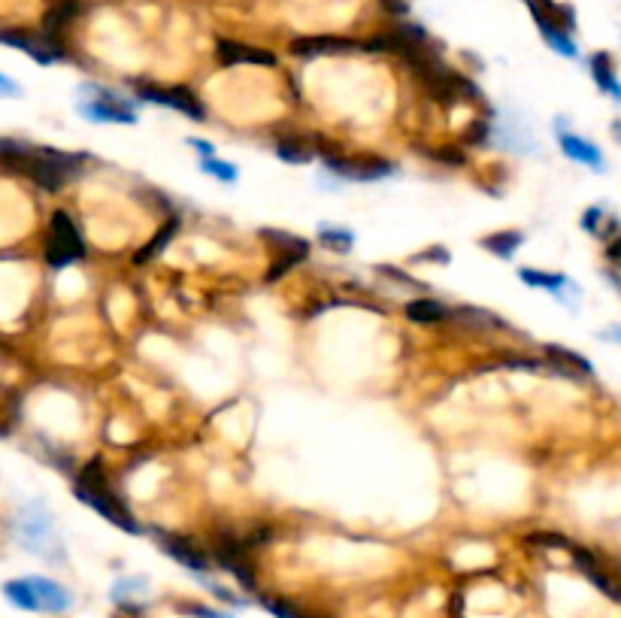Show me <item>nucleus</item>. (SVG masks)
<instances>
[{
  "label": "nucleus",
  "instance_id": "0eeeda50",
  "mask_svg": "<svg viewBox=\"0 0 621 618\" xmlns=\"http://www.w3.org/2000/svg\"><path fill=\"white\" fill-rule=\"evenodd\" d=\"M325 170L337 179V182H379V179H388L394 176V164L385 161V158H376V155H358V158H349V155H325Z\"/></svg>",
  "mask_w": 621,
  "mask_h": 618
},
{
  "label": "nucleus",
  "instance_id": "f3484780",
  "mask_svg": "<svg viewBox=\"0 0 621 618\" xmlns=\"http://www.w3.org/2000/svg\"><path fill=\"white\" fill-rule=\"evenodd\" d=\"M519 279L531 288H543L549 294H555L558 300L567 303V294H576L579 297V288L564 276V273H546V270H534V267H522L519 270Z\"/></svg>",
  "mask_w": 621,
  "mask_h": 618
},
{
  "label": "nucleus",
  "instance_id": "c756f323",
  "mask_svg": "<svg viewBox=\"0 0 621 618\" xmlns=\"http://www.w3.org/2000/svg\"><path fill=\"white\" fill-rule=\"evenodd\" d=\"M134 591H146V579H122V582H116V588H113V600L116 603H122L128 594H134Z\"/></svg>",
  "mask_w": 621,
  "mask_h": 618
},
{
  "label": "nucleus",
  "instance_id": "4468645a",
  "mask_svg": "<svg viewBox=\"0 0 621 618\" xmlns=\"http://www.w3.org/2000/svg\"><path fill=\"white\" fill-rule=\"evenodd\" d=\"M558 146H561V152H564L570 161L585 164V167H591V170H597V173H603V170H606V164H603V152H600L594 143L582 140L579 134L564 131V128H561V122H558Z\"/></svg>",
  "mask_w": 621,
  "mask_h": 618
},
{
  "label": "nucleus",
  "instance_id": "39448f33",
  "mask_svg": "<svg viewBox=\"0 0 621 618\" xmlns=\"http://www.w3.org/2000/svg\"><path fill=\"white\" fill-rule=\"evenodd\" d=\"M82 91H85V100H79L82 119L100 122V125H137L134 103L116 97L113 91L100 85H82Z\"/></svg>",
  "mask_w": 621,
  "mask_h": 618
},
{
  "label": "nucleus",
  "instance_id": "dca6fc26",
  "mask_svg": "<svg viewBox=\"0 0 621 618\" xmlns=\"http://www.w3.org/2000/svg\"><path fill=\"white\" fill-rule=\"evenodd\" d=\"M570 552H573V561H576V567L606 594V597H612L615 603H621V585L597 564V558L588 552V549H579V546H570Z\"/></svg>",
  "mask_w": 621,
  "mask_h": 618
},
{
  "label": "nucleus",
  "instance_id": "4c0bfd02",
  "mask_svg": "<svg viewBox=\"0 0 621 618\" xmlns=\"http://www.w3.org/2000/svg\"><path fill=\"white\" fill-rule=\"evenodd\" d=\"M603 337H606V340H615V343H621V325H612V328H609Z\"/></svg>",
  "mask_w": 621,
  "mask_h": 618
},
{
  "label": "nucleus",
  "instance_id": "f03ea898",
  "mask_svg": "<svg viewBox=\"0 0 621 618\" xmlns=\"http://www.w3.org/2000/svg\"><path fill=\"white\" fill-rule=\"evenodd\" d=\"M4 594L13 606H19L25 612H67L73 603L70 591L46 576L13 579L4 585Z\"/></svg>",
  "mask_w": 621,
  "mask_h": 618
},
{
  "label": "nucleus",
  "instance_id": "423d86ee",
  "mask_svg": "<svg viewBox=\"0 0 621 618\" xmlns=\"http://www.w3.org/2000/svg\"><path fill=\"white\" fill-rule=\"evenodd\" d=\"M134 94L152 107H167L176 110L179 116L191 119V122H203L206 110L203 103L197 100V94L185 85H155V82H134Z\"/></svg>",
  "mask_w": 621,
  "mask_h": 618
},
{
  "label": "nucleus",
  "instance_id": "cd10ccee",
  "mask_svg": "<svg viewBox=\"0 0 621 618\" xmlns=\"http://www.w3.org/2000/svg\"><path fill=\"white\" fill-rule=\"evenodd\" d=\"M264 606H267L276 618H313L309 612L297 609L294 603H288V600H276V597H267V600H264Z\"/></svg>",
  "mask_w": 621,
  "mask_h": 618
},
{
  "label": "nucleus",
  "instance_id": "b1692460",
  "mask_svg": "<svg viewBox=\"0 0 621 618\" xmlns=\"http://www.w3.org/2000/svg\"><path fill=\"white\" fill-rule=\"evenodd\" d=\"M452 322H464L470 328H503L506 325L503 319H497L494 313H488V309H482V306H455Z\"/></svg>",
  "mask_w": 621,
  "mask_h": 618
},
{
  "label": "nucleus",
  "instance_id": "4be33fe9",
  "mask_svg": "<svg viewBox=\"0 0 621 618\" xmlns=\"http://www.w3.org/2000/svg\"><path fill=\"white\" fill-rule=\"evenodd\" d=\"M522 243H525V234L522 231H500V234H488V237H482V249L485 252H491L494 258H503V261H509L515 252L522 249Z\"/></svg>",
  "mask_w": 621,
  "mask_h": 618
},
{
  "label": "nucleus",
  "instance_id": "1a4fd4ad",
  "mask_svg": "<svg viewBox=\"0 0 621 618\" xmlns=\"http://www.w3.org/2000/svg\"><path fill=\"white\" fill-rule=\"evenodd\" d=\"M252 549H246V543L240 540V534L234 531H219L213 537V558L222 570H228L240 585L255 588V564H252Z\"/></svg>",
  "mask_w": 621,
  "mask_h": 618
},
{
  "label": "nucleus",
  "instance_id": "58836bf2",
  "mask_svg": "<svg viewBox=\"0 0 621 618\" xmlns=\"http://www.w3.org/2000/svg\"><path fill=\"white\" fill-rule=\"evenodd\" d=\"M615 131H618V137H621V125H615Z\"/></svg>",
  "mask_w": 621,
  "mask_h": 618
},
{
  "label": "nucleus",
  "instance_id": "f8f14e48",
  "mask_svg": "<svg viewBox=\"0 0 621 618\" xmlns=\"http://www.w3.org/2000/svg\"><path fill=\"white\" fill-rule=\"evenodd\" d=\"M216 55L225 67H243V64H252V67H276V55L267 52V49H258V46H249V43H237V40H219L216 43Z\"/></svg>",
  "mask_w": 621,
  "mask_h": 618
},
{
  "label": "nucleus",
  "instance_id": "5701e85b",
  "mask_svg": "<svg viewBox=\"0 0 621 618\" xmlns=\"http://www.w3.org/2000/svg\"><path fill=\"white\" fill-rule=\"evenodd\" d=\"M276 158H279V161H285V164L300 167V164H309V161L316 158V149L309 146V143H303V140L282 137V140L276 143Z\"/></svg>",
  "mask_w": 621,
  "mask_h": 618
},
{
  "label": "nucleus",
  "instance_id": "9d476101",
  "mask_svg": "<svg viewBox=\"0 0 621 618\" xmlns=\"http://www.w3.org/2000/svg\"><path fill=\"white\" fill-rule=\"evenodd\" d=\"M0 43L10 46V49H19L25 55H31L37 64H55L61 61L67 52L61 49L58 40L46 37L43 31H25V28H4L0 31Z\"/></svg>",
  "mask_w": 621,
  "mask_h": 618
},
{
  "label": "nucleus",
  "instance_id": "6e6552de",
  "mask_svg": "<svg viewBox=\"0 0 621 618\" xmlns=\"http://www.w3.org/2000/svg\"><path fill=\"white\" fill-rule=\"evenodd\" d=\"M19 537L34 555L49 558V561H61V555H55V552H61V540H58V531L52 525V515L43 506L25 509L22 525H19Z\"/></svg>",
  "mask_w": 621,
  "mask_h": 618
},
{
  "label": "nucleus",
  "instance_id": "2eb2a0df",
  "mask_svg": "<svg viewBox=\"0 0 621 618\" xmlns=\"http://www.w3.org/2000/svg\"><path fill=\"white\" fill-rule=\"evenodd\" d=\"M546 352V364L558 373V376H567V379H582V376H591L594 367L585 355L573 352V349H564V346H543Z\"/></svg>",
  "mask_w": 621,
  "mask_h": 618
},
{
  "label": "nucleus",
  "instance_id": "72a5a7b5",
  "mask_svg": "<svg viewBox=\"0 0 621 618\" xmlns=\"http://www.w3.org/2000/svg\"><path fill=\"white\" fill-rule=\"evenodd\" d=\"M188 146H191V149H197V152H200V158H210V155H216V146H213V143H203V140H188Z\"/></svg>",
  "mask_w": 621,
  "mask_h": 618
},
{
  "label": "nucleus",
  "instance_id": "bb28decb",
  "mask_svg": "<svg viewBox=\"0 0 621 618\" xmlns=\"http://www.w3.org/2000/svg\"><path fill=\"white\" fill-rule=\"evenodd\" d=\"M309 255L306 252H276V261H273V267H270V273H267V282H279L288 270H294L300 261H306Z\"/></svg>",
  "mask_w": 621,
  "mask_h": 618
},
{
  "label": "nucleus",
  "instance_id": "473e14b6",
  "mask_svg": "<svg viewBox=\"0 0 621 618\" xmlns=\"http://www.w3.org/2000/svg\"><path fill=\"white\" fill-rule=\"evenodd\" d=\"M606 258H609L615 267H621V237H615V240L606 246Z\"/></svg>",
  "mask_w": 621,
  "mask_h": 618
},
{
  "label": "nucleus",
  "instance_id": "393cba45",
  "mask_svg": "<svg viewBox=\"0 0 621 618\" xmlns=\"http://www.w3.org/2000/svg\"><path fill=\"white\" fill-rule=\"evenodd\" d=\"M319 243L328 249V252H337V255H346L355 249V234L349 228H334V225H322L319 228Z\"/></svg>",
  "mask_w": 621,
  "mask_h": 618
},
{
  "label": "nucleus",
  "instance_id": "6ab92c4d",
  "mask_svg": "<svg viewBox=\"0 0 621 618\" xmlns=\"http://www.w3.org/2000/svg\"><path fill=\"white\" fill-rule=\"evenodd\" d=\"M79 10H82V0H55V4L49 7V13H46V19H43V34L58 40L61 31L79 16Z\"/></svg>",
  "mask_w": 621,
  "mask_h": 618
},
{
  "label": "nucleus",
  "instance_id": "c9c22d12",
  "mask_svg": "<svg viewBox=\"0 0 621 618\" xmlns=\"http://www.w3.org/2000/svg\"><path fill=\"white\" fill-rule=\"evenodd\" d=\"M382 4H385L391 13H397V16H403V13L409 10V7H406V0H382Z\"/></svg>",
  "mask_w": 621,
  "mask_h": 618
},
{
  "label": "nucleus",
  "instance_id": "c85d7f7f",
  "mask_svg": "<svg viewBox=\"0 0 621 618\" xmlns=\"http://www.w3.org/2000/svg\"><path fill=\"white\" fill-rule=\"evenodd\" d=\"M528 543H531V546H546V549H570V540H567V537H561V534H549V531H543V534H531Z\"/></svg>",
  "mask_w": 621,
  "mask_h": 618
},
{
  "label": "nucleus",
  "instance_id": "2f4dec72",
  "mask_svg": "<svg viewBox=\"0 0 621 618\" xmlns=\"http://www.w3.org/2000/svg\"><path fill=\"white\" fill-rule=\"evenodd\" d=\"M600 222H603V210H600V206H591V210L582 216V228L588 234H597V237H600Z\"/></svg>",
  "mask_w": 621,
  "mask_h": 618
},
{
  "label": "nucleus",
  "instance_id": "a211bd4d",
  "mask_svg": "<svg viewBox=\"0 0 621 618\" xmlns=\"http://www.w3.org/2000/svg\"><path fill=\"white\" fill-rule=\"evenodd\" d=\"M406 319L416 322V325H443V322H452V306L434 300V297H416L406 303Z\"/></svg>",
  "mask_w": 621,
  "mask_h": 618
},
{
  "label": "nucleus",
  "instance_id": "412c9836",
  "mask_svg": "<svg viewBox=\"0 0 621 618\" xmlns=\"http://www.w3.org/2000/svg\"><path fill=\"white\" fill-rule=\"evenodd\" d=\"M588 70H591V76H594L597 88H600L603 94H609V97H615V100L621 103V82H618V76H615L612 58H609L606 52H597V55H591Z\"/></svg>",
  "mask_w": 621,
  "mask_h": 618
},
{
  "label": "nucleus",
  "instance_id": "e433bc0d",
  "mask_svg": "<svg viewBox=\"0 0 621 618\" xmlns=\"http://www.w3.org/2000/svg\"><path fill=\"white\" fill-rule=\"evenodd\" d=\"M603 276H606V282H609V285L621 294V276H618V273H612V270H606Z\"/></svg>",
  "mask_w": 621,
  "mask_h": 618
},
{
  "label": "nucleus",
  "instance_id": "a878e982",
  "mask_svg": "<svg viewBox=\"0 0 621 618\" xmlns=\"http://www.w3.org/2000/svg\"><path fill=\"white\" fill-rule=\"evenodd\" d=\"M200 170H203L206 176L219 179V182H228V185L240 179V170H237V164H231V161H225V158H219V155L200 158Z\"/></svg>",
  "mask_w": 621,
  "mask_h": 618
},
{
  "label": "nucleus",
  "instance_id": "ddd939ff",
  "mask_svg": "<svg viewBox=\"0 0 621 618\" xmlns=\"http://www.w3.org/2000/svg\"><path fill=\"white\" fill-rule=\"evenodd\" d=\"M358 49H361V43L346 40V37H300L291 43V55H297V58L346 55V52H358Z\"/></svg>",
  "mask_w": 621,
  "mask_h": 618
},
{
  "label": "nucleus",
  "instance_id": "7c9ffc66",
  "mask_svg": "<svg viewBox=\"0 0 621 618\" xmlns=\"http://www.w3.org/2000/svg\"><path fill=\"white\" fill-rule=\"evenodd\" d=\"M182 615H197V618H231V615H222L219 609H210V606H200V603H179L176 606Z\"/></svg>",
  "mask_w": 621,
  "mask_h": 618
},
{
  "label": "nucleus",
  "instance_id": "f704fd0d",
  "mask_svg": "<svg viewBox=\"0 0 621 618\" xmlns=\"http://www.w3.org/2000/svg\"><path fill=\"white\" fill-rule=\"evenodd\" d=\"M0 94H10V97H19L22 94V88L13 82V79H7V76H0Z\"/></svg>",
  "mask_w": 621,
  "mask_h": 618
},
{
  "label": "nucleus",
  "instance_id": "9b49d317",
  "mask_svg": "<svg viewBox=\"0 0 621 618\" xmlns=\"http://www.w3.org/2000/svg\"><path fill=\"white\" fill-rule=\"evenodd\" d=\"M152 537H155V543H158L176 564H182L185 570H191V573H210L213 558L206 555L194 540H188V537H182V534H173V531H161V528H152Z\"/></svg>",
  "mask_w": 621,
  "mask_h": 618
},
{
  "label": "nucleus",
  "instance_id": "f257e3e1",
  "mask_svg": "<svg viewBox=\"0 0 621 618\" xmlns=\"http://www.w3.org/2000/svg\"><path fill=\"white\" fill-rule=\"evenodd\" d=\"M73 494H76L85 506H91L94 512H100L110 525L122 528L125 534H134V537L143 534V528H140V522L134 519V512L128 509V503L113 491L107 473H103V461H100V458L88 461V464L79 470V476L73 479Z\"/></svg>",
  "mask_w": 621,
  "mask_h": 618
},
{
  "label": "nucleus",
  "instance_id": "20e7f679",
  "mask_svg": "<svg viewBox=\"0 0 621 618\" xmlns=\"http://www.w3.org/2000/svg\"><path fill=\"white\" fill-rule=\"evenodd\" d=\"M85 258V240L76 228V222L64 213L55 210L49 219V237H46V261L55 270H64L76 261Z\"/></svg>",
  "mask_w": 621,
  "mask_h": 618
},
{
  "label": "nucleus",
  "instance_id": "aec40b11",
  "mask_svg": "<svg viewBox=\"0 0 621 618\" xmlns=\"http://www.w3.org/2000/svg\"><path fill=\"white\" fill-rule=\"evenodd\" d=\"M179 225H182V222H179V216L167 219V222L155 231V237H152L143 249H137V252H134V264H149L152 258H158V255H161V252H164L173 240H176Z\"/></svg>",
  "mask_w": 621,
  "mask_h": 618
},
{
  "label": "nucleus",
  "instance_id": "7ed1b4c3",
  "mask_svg": "<svg viewBox=\"0 0 621 618\" xmlns=\"http://www.w3.org/2000/svg\"><path fill=\"white\" fill-rule=\"evenodd\" d=\"M19 170L40 188L46 191H61L64 182H70L82 170V155H67L55 149H31L22 161Z\"/></svg>",
  "mask_w": 621,
  "mask_h": 618
}]
</instances>
